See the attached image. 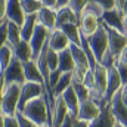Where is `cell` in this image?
I'll list each match as a JSON object with an SVG mask.
<instances>
[{"label":"cell","instance_id":"cell-31","mask_svg":"<svg viewBox=\"0 0 127 127\" xmlns=\"http://www.w3.org/2000/svg\"><path fill=\"white\" fill-rule=\"evenodd\" d=\"M103 12H105V9H103L100 4H97L96 1H92V0L87 3V6H86V7H84V10H83V13H90V15L96 16L97 19H100V18H102Z\"/></svg>","mask_w":127,"mask_h":127},{"label":"cell","instance_id":"cell-53","mask_svg":"<svg viewBox=\"0 0 127 127\" xmlns=\"http://www.w3.org/2000/svg\"><path fill=\"white\" fill-rule=\"evenodd\" d=\"M44 127H52V126H44Z\"/></svg>","mask_w":127,"mask_h":127},{"label":"cell","instance_id":"cell-48","mask_svg":"<svg viewBox=\"0 0 127 127\" xmlns=\"http://www.w3.org/2000/svg\"><path fill=\"white\" fill-rule=\"evenodd\" d=\"M124 3H126V0H115V9L121 10L123 6H124Z\"/></svg>","mask_w":127,"mask_h":127},{"label":"cell","instance_id":"cell-21","mask_svg":"<svg viewBox=\"0 0 127 127\" xmlns=\"http://www.w3.org/2000/svg\"><path fill=\"white\" fill-rule=\"evenodd\" d=\"M13 55H15V58H18L22 64L28 62V61H32L34 59V53H32L30 41L21 40L19 44L13 47Z\"/></svg>","mask_w":127,"mask_h":127},{"label":"cell","instance_id":"cell-1","mask_svg":"<svg viewBox=\"0 0 127 127\" xmlns=\"http://www.w3.org/2000/svg\"><path fill=\"white\" fill-rule=\"evenodd\" d=\"M21 112L38 127L52 126V109L49 108V102L44 95L30 100Z\"/></svg>","mask_w":127,"mask_h":127},{"label":"cell","instance_id":"cell-39","mask_svg":"<svg viewBox=\"0 0 127 127\" xmlns=\"http://www.w3.org/2000/svg\"><path fill=\"white\" fill-rule=\"evenodd\" d=\"M4 127H19L16 115H4Z\"/></svg>","mask_w":127,"mask_h":127},{"label":"cell","instance_id":"cell-34","mask_svg":"<svg viewBox=\"0 0 127 127\" xmlns=\"http://www.w3.org/2000/svg\"><path fill=\"white\" fill-rule=\"evenodd\" d=\"M61 75H62V72H61L59 68L55 69V71H50V72H49V77H47V83H46V86H47V89H49L50 92H52V90L55 89V86L58 84Z\"/></svg>","mask_w":127,"mask_h":127},{"label":"cell","instance_id":"cell-8","mask_svg":"<svg viewBox=\"0 0 127 127\" xmlns=\"http://www.w3.org/2000/svg\"><path fill=\"white\" fill-rule=\"evenodd\" d=\"M123 87L112 96V99H111V102L108 105H109L111 112L114 114L117 123H120V124H123L124 127H127V106L123 103V100H121V90H123Z\"/></svg>","mask_w":127,"mask_h":127},{"label":"cell","instance_id":"cell-12","mask_svg":"<svg viewBox=\"0 0 127 127\" xmlns=\"http://www.w3.org/2000/svg\"><path fill=\"white\" fill-rule=\"evenodd\" d=\"M99 24H100V19H97L96 16L90 15V13H81L78 27H80V31L84 37H90L99 28Z\"/></svg>","mask_w":127,"mask_h":127},{"label":"cell","instance_id":"cell-3","mask_svg":"<svg viewBox=\"0 0 127 127\" xmlns=\"http://www.w3.org/2000/svg\"><path fill=\"white\" fill-rule=\"evenodd\" d=\"M86 38H87V43H89L93 55H95L96 61L100 64L103 55H105V52L108 50V32H106L105 25L100 22L99 24V28L96 30L95 34L90 35V37H86Z\"/></svg>","mask_w":127,"mask_h":127},{"label":"cell","instance_id":"cell-37","mask_svg":"<svg viewBox=\"0 0 127 127\" xmlns=\"http://www.w3.org/2000/svg\"><path fill=\"white\" fill-rule=\"evenodd\" d=\"M16 118L19 121V127H38L35 123H32L30 118H27L22 112H16Z\"/></svg>","mask_w":127,"mask_h":127},{"label":"cell","instance_id":"cell-54","mask_svg":"<svg viewBox=\"0 0 127 127\" xmlns=\"http://www.w3.org/2000/svg\"><path fill=\"white\" fill-rule=\"evenodd\" d=\"M0 72H1V69H0Z\"/></svg>","mask_w":127,"mask_h":127},{"label":"cell","instance_id":"cell-38","mask_svg":"<svg viewBox=\"0 0 127 127\" xmlns=\"http://www.w3.org/2000/svg\"><path fill=\"white\" fill-rule=\"evenodd\" d=\"M7 43V19L0 27V49Z\"/></svg>","mask_w":127,"mask_h":127},{"label":"cell","instance_id":"cell-49","mask_svg":"<svg viewBox=\"0 0 127 127\" xmlns=\"http://www.w3.org/2000/svg\"><path fill=\"white\" fill-rule=\"evenodd\" d=\"M121 12H123V15L127 18V0H126V3H124V6H123V9H121Z\"/></svg>","mask_w":127,"mask_h":127},{"label":"cell","instance_id":"cell-11","mask_svg":"<svg viewBox=\"0 0 127 127\" xmlns=\"http://www.w3.org/2000/svg\"><path fill=\"white\" fill-rule=\"evenodd\" d=\"M100 106L95 103L92 99H89V100H86V102H83L81 105H80V109H78V114H77V120H83V121H92V120H95L96 117L99 115V112H100Z\"/></svg>","mask_w":127,"mask_h":127},{"label":"cell","instance_id":"cell-22","mask_svg":"<svg viewBox=\"0 0 127 127\" xmlns=\"http://www.w3.org/2000/svg\"><path fill=\"white\" fill-rule=\"evenodd\" d=\"M78 24V18L74 13V10L66 6V7H61L56 10V28H59L64 24Z\"/></svg>","mask_w":127,"mask_h":127},{"label":"cell","instance_id":"cell-14","mask_svg":"<svg viewBox=\"0 0 127 127\" xmlns=\"http://www.w3.org/2000/svg\"><path fill=\"white\" fill-rule=\"evenodd\" d=\"M115 124H117V120H115L114 114L111 112L109 105H106L100 109L99 115L95 120H92L89 123V127H115Z\"/></svg>","mask_w":127,"mask_h":127},{"label":"cell","instance_id":"cell-6","mask_svg":"<svg viewBox=\"0 0 127 127\" xmlns=\"http://www.w3.org/2000/svg\"><path fill=\"white\" fill-rule=\"evenodd\" d=\"M49 35H50V31H49L46 27H43L41 24H37L35 30L32 32V37L30 38V44H31L32 53H34V61L37 59V56H38L40 52L43 50L44 44L47 43Z\"/></svg>","mask_w":127,"mask_h":127},{"label":"cell","instance_id":"cell-13","mask_svg":"<svg viewBox=\"0 0 127 127\" xmlns=\"http://www.w3.org/2000/svg\"><path fill=\"white\" fill-rule=\"evenodd\" d=\"M71 44L69 38L64 34V31H61L59 28H55L53 31H50V35H49V46L52 50L55 52H62L65 49H68Z\"/></svg>","mask_w":127,"mask_h":127},{"label":"cell","instance_id":"cell-41","mask_svg":"<svg viewBox=\"0 0 127 127\" xmlns=\"http://www.w3.org/2000/svg\"><path fill=\"white\" fill-rule=\"evenodd\" d=\"M75 121H77V117H74L72 114H68L66 118L62 121V124H61L59 127H74Z\"/></svg>","mask_w":127,"mask_h":127},{"label":"cell","instance_id":"cell-17","mask_svg":"<svg viewBox=\"0 0 127 127\" xmlns=\"http://www.w3.org/2000/svg\"><path fill=\"white\" fill-rule=\"evenodd\" d=\"M37 19H38V24L46 27L49 31H53L56 28V10L55 9L43 6L37 13Z\"/></svg>","mask_w":127,"mask_h":127},{"label":"cell","instance_id":"cell-20","mask_svg":"<svg viewBox=\"0 0 127 127\" xmlns=\"http://www.w3.org/2000/svg\"><path fill=\"white\" fill-rule=\"evenodd\" d=\"M69 50L72 53V58H74V62H75V68H83V69H90V62H89V58L84 52V49L81 46H77L74 43L69 44Z\"/></svg>","mask_w":127,"mask_h":127},{"label":"cell","instance_id":"cell-19","mask_svg":"<svg viewBox=\"0 0 127 127\" xmlns=\"http://www.w3.org/2000/svg\"><path fill=\"white\" fill-rule=\"evenodd\" d=\"M61 96H62L64 102L66 103V106H68L69 114H72L74 117H77L81 103H80V99H78V96H77V93H75V90L72 89V86H69Z\"/></svg>","mask_w":127,"mask_h":127},{"label":"cell","instance_id":"cell-42","mask_svg":"<svg viewBox=\"0 0 127 127\" xmlns=\"http://www.w3.org/2000/svg\"><path fill=\"white\" fill-rule=\"evenodd\" d=\"M6 9H7V0H0V21L6 19Z\"/></svg>","mask_w":127,"mask_h":127},{"label":"cell","instance_id":"cell-5","mask_svg":"<svg viewBox=\"0 0 127 127\" xmlns=\"http://www.w3.org/2000/svg\"><path fill=\"white\" fill-rule=\"evenodd\" d=\"M100 22H102V21H100ZM102 24H103V22H102ZM103 25H105V24H103ZM105 28H106V32H108V50L118 59L120 53L127 47L126 34L117 31V30H114V28H109V27H106V25H105Z\"/></svg>","mask_w":127,"mask_h":127},{"label":"cell","instance_id":"cell-26","mask_svg":"<svg viewBox=\"0 0 127 127\" xmlns=\"http://www.w3.org/2000/svg\"><path fill=\"white\" fill-rule=\"evenodd\" d=\"M71 83H72V72H62V75H61L58 84H56L55 89L52 90V96H53L55 99L59 97V96L71 86Z\"/></svg>","mask_w":127,"mask_h":127},{"label":"cell","instance_id":"cell-15","mask_svg":"<svg viewBox=\"0 0 127 127\" xmlns=\"http://www.w3.org/2000/svg\"><path fill=\"white\" fill-rule=\"evenodd\" d=\"M68 114H69V111H68L66 103L64 102L62 96L56 97L55 99V103H53V109H52V126L59 127L62 124V121L66 118Z\"/></svg>","mask_w":127,"mask_h":127},{"label":"cell","instance_id":"cell-4","mask_svg":"<svg viewBox=\"0 0 127 127\" xmlns=\"http://www.w3.org/2000/svg\"><path fill=\"white\" fill-rule=\"evenodd\" d=\"M4 77V87L12 86V84H25V75H24V64L18 58H13L9 66L3 71Z\"/></svg>","mask_w":127,"mask_h":127},{"label":"cell","instance_id":"cell-51","mask_svg":"<svg viewBox=\"0 0 127 127\" xmlns=\"http://www.w3.org/2000/svg\"><path fill=\"white\" fill-rule=\"evenodd\" d=\"M124 34H126V37H127V18H126V22H124Z\"/></svg>","mask_w":127,"mask_h":127},{"label":"cell","instance_id":"cell-47","mask_svg":"<svg viewBox=\"0 0 127 127\" xmlns=\"http://www.w3.org/2000/svg\"><path fill=\"white\" fill-rule=\"evenodd\" d=\"M74 127H89V121H83V120H77Z\"/></svg>","mask_w":127,"mask_h":127},{"label":"cell","instance_id":"cell-7","mask_svg":"<svg viewBox=\"0 0 127 127\" xmlns=\"http://www.w3.org/2000/svg\"><path fill=\"white\" fill-rule=\"evenodd\" d=\"M100 21H102L106 27L114 28V30H117V31H120V32L124 34L126 16L123 15L121 10L115 9V7H114V9H109V10H105L103 15H102V18H100Z\"/></svg>","mask_w":127,"mask_h":127},{"label":"cell","instance_id":"cell-44","mask_svg":"<svg viewBox=\"0 0 127 127\" xmlns=\"http://www.w3.org/2000/svg\"><path fill=\"white\" fill-rule=\"evenodd\" d=\"M66 6H69V0H58V3H56V9H55V10L61 9V7H66Z\"/></svg>","mask_w":127,"mask_h":127},{"label":"cell","instance_id":"cell-27","mask_svg":"<svg viewBox=\"0 0 127 127\" xmlns=\"http://www.w3.org/2000/svg\"><path fill=\"white\" fill-rule=\"evenodd\" d=\"M13 58H15V55H13V47H12L9 43H6V44L0 49V69H1V72L9 66V64L12 62Z\"/></svg>","mask_w":127,"mask_h":127},{"label":"cell","instance_id":"cell-24","mask_svg":"<svg viewBox=\"0 0 127 127\" xmlns=\"http://www.w3.org/2000/svg\"><path fill=\"white\" fill-rule=\"evenodd\" d=\"M37 24H38L37 15H27L24 24L21 25V38L25 40V41H30V38L32 37V32L35 30Z\"/></svg>","mask_w":127,"mask_h":127},{"label":"cell","instance_id":"cell-45","mask_svg":"<svg viewBox=\"0 0 127 127\" xmlns=\"http://www.w3.org/2000/svg\"><path fill=\"white\" fill-rule=\"evenodd\" d=\"M118 61H121V62H124L127 65V47L120 53V56H118Z\"/></svg>","mask_w":127,"mask_h":127},{"label":"cell","instance_id":"cell-40","mask_svg":"<svg viewBox=\"0 0 127 127\" xmlns=\"http://www.w3.org/2000/svg\"><path fill=\"white\" fill-rule=\"evenodd\" d=\"M92 1H96L97 4H100L105 10H109V9L115 7V0H92Z\"/></svg>","mask_w":127,"mask_h":127},{"label":"cell","instance_id":"cell-2","mask_svg":"<svg viewBox=\"0 0 127 127\" xmlns=\"http://www.w3.org/2000/svg\"><path fill=\"white\" fill-rule=\"evenodd\" d=\"M19 96H21V86L12 84L4 87L1 105H0V114L3 115H16L18 105H19Z\"/></svg>","mask_w":127,"mask_h":127},{"label":"cell","instance_id":"cell-28","mask_svg":"<svg viewBox=\"0 0 127 127\" xmlns=\"http://www.w3.org/2000/svg\"><path fill=\"white\" fill-rule=\"evenodd\" d=\"M21 40H22L21 38V27L7 21V43L12 47H15V46L19 44Z\"/></svg>","mask_w":127,"mask_h":127},{"label":"cell","instance_id":"cell-32","mask_svg":"<svg viewBox=\"0 0 127 127\" xmlns=\"http://www.w3.org/2000/svg\"><path fill=\"white\" fill-rule=\"evenodd\" d=\"M89 1H90V0H69V7H71V9L74 10V13L77 15L78 22H80L81 13H83V10H84V7L87 6Z\"/></svg>","mask_w":127,"mask_h":127},{"label":"cell","instance_id":"cell-33","mask_svg":"<svg viewBox=\"0 0 127 127\" xmlns=\"http://www.w3.org/2000/svg\"><path fill=\"white\" fill-rule=\"evenodd\" d=\"M46 59H47L49 71H55V69H58V66H59V53H58V52H55V50H52V49L49 47Z\"/></svg>","mask_w":127,"mask_h":127},{"label":"cell","instance_id":"cell-52","mask_svg":"<svg viewBox=\"0 0 127 127\" xmlns=\"http://www.w3.org/2000/svg\"><path fill=\"white\" fill-rule=\"evenodd\" d=\"M115 127H124V126H123V124H120V123H117V124H115Z\"/></svg>","mask_w":127,"mask_h":127},{"label":"cell","instance_id":"cell-43","mask_svg":"<svg viewBox=\"0 0 127 127\" xmlns=\"http://www.w3.org/2000/svg\"><path fill=\"white\" fill-rule=\"evenodd\" d=\"M44 7H50V9H56V3L58 0H41Z\"/></svg>","mask_w":127,"mask_h":127},{"label":"cell","instance_id":"cell-16","mask_svg":"<svg viewBox=\"0 0 127 127\" xmlns=\"http://www.w3.org/2000/svg\"><path fill=\"white\" fill-rule=\"evenodd\" d=\"M24 75H25V81H32V83H40V84H44L46 86V81L43 78V74L38 68L37 62L32 59L28 62L24 64ZM47 87V86H46Z\"/></svg>","mask_w":127,"mask_h":127},{"label":"cell","instance_id":"cell-29","mask_svg":"<svg viewBox=\"0 0 127 127\" xmlns=\"http://www.w3.org/2000/svg\"><path fill=\"white\" fill-rule=\"evenodd\" d=\"M21 6L27 16V15H37L38 10L43 7V3L41 0H21Z\"/></svg>","mask_w":127,"mask_h":127},{"label":"cell","instance_id":"cell-18","mask_svg":"<svg viewBox=\"0 0 127 127\" xmlns=\"http://www.w3.org/2000/svg\"><path fill=\"white\" fill-rule=\"evenodd\" d=\"M92 71H93V75H95V89L105 97L106 84H108V71L100 64H97Z\"/></svg>","mask_w":127,"mask_h":127},{"label":"cell","instance_id":"cell-23","mask_svg":"<svg viewBox=\"0 0 127 127\" xmlns=\"http://www.w3.org/2000/svg\"><path fill=\"white\" fill-rule=\"evenodd\" d=\"M59 30L64 31V34L69 38L71 43L77 44V46H81V31H80V27L78 24H64L59 27Z\"/></svg>","mask_w":127,"mask_h":127},{"label":"cell","instance_id":"cell-10","mask_svg":"<svg viewBox=\"0 0 127 127\" xmlns=\"http://www.w3.org/2000/svg\"><path fill=\"white\" fill-rule=\"evenodd\" d=\"M6 19L9 22H13L16 25H22L25 21V13L21 6V0H7V9H6Z\"/></svg>","mask_w":127,"mask_h":127},{"label":"cell","instance_id":"cell-46","mask_svg":"<svg viewBox=\"0 0 127 127\" xmlns=\"http://www.w3.org/2000/svg\"><path fill=\"white\" fill-rule=\"evenodd\" d=\"M121 100H123V103L127 106V86H124L123 90H121Z\"/></svg>","mask_w":127,"mask_h":127},{"label":"cell","instance_id":"cell-35","mask_svg":"<svg viewBox=\"0 0 127 127\" xmlns=\"http://www.w3.org/2000/svg\"><path fill=\"white\" fill-rule=\"evenodd\" d=\"M115 68H117V71H118V74H120V77H121L123 84L127 86V65L124 62H121V61L117 59V62H115Z\"/></svg>","mask_w":127,"mask_h":127},{"label":"cell","instance_id":"cell-36","mask_svg":"<svg viewBox=\"0 0 127 127\" xmlns=\"http://www.w3.org/2000/svg\"><path fill=\"white\" fill-rule=\"evenodd\" d=\"M83 83H84V86H86L89 90H95V75H93V71H92V69H89V71L84 74Z\"/></svg>","mask_w":127,"mask_h":127},{"label":"cell","instance_id":"cell-30","mask_svg":"<svg viewBox=\"0 0 127 127\" xmlns=\"http://www.w3.org/2000/svg\"><path fill=\"white\" fill-rule=\"evenodd\" d=\"M71 86H72V89L75 90V93H77V96H78L80 103H83V102H86V100L90 99V90L84 86L83 81H78V80H74V78H72Z\"/></svg>","mask_w":127,"mask_h":127},{"label":"cell","instance_id":"cell-25","mask_svg":"<svg viewBox=\"0 0 127 127\" xmlns=\"http://www.w3.org/2000/svg\"><path fill=\"white\" fill-rule=\"evenodd\" d=\"M58 68L61 69V72H72L75 69V62H74L69 47L59 52V66Z\"/></svg>","mask_w":127,"mask_h":127},{"label":"cell","instance_id":"cell-50","mask_svg":"<svg viewBox=\"0 0 127 127\" xmlns=\"http://www.w3.org/2000/svg\"><path fill=\"white\" fill-rule=\"evenodd\" d=\"M0 127H4V115L0 114Z\"/></svg>","mask_w":127,"mask_h":127},{"label":"cell","instance_id":"cell-9","mask_svg":"<svg viewBox=\"0 0 127 127\" xmlns=\"http://www.w3.org/2000/svg\"><path fill=\"white\" fill-rule=\"evenodd\" d=\"M106 71H108V84H106V92H105V100H106V103H109L112 96L115 95L124 84L121 81V77H120L115 65L111 66V68H106Z\"/></svg>","mask_w":127,"mask_h":127}]
</instances>
